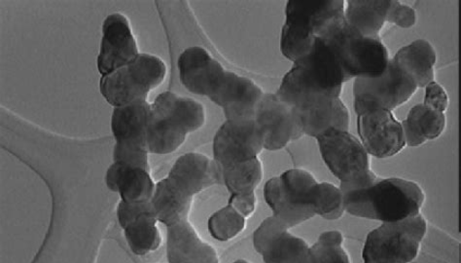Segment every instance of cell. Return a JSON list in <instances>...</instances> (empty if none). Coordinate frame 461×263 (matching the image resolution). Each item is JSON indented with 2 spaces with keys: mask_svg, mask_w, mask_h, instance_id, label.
<instances>
[{
  "mask_svg": "<svg viewBox=\"0 0 461 263\" xmlns=\"http://www.w3.org/2000/svg\"><path fill=\"white\" fill-rule=\"evenodd\" d=\"M221 172L223 185L230 195L256 194L263 177V167L259 159L226 167Z\"/></svg>",
  "mask_w": 461,
  "mask_h": 263,
  "instance_id": "4316f807",
  "label": "cell"
},
{
  "mask_svg": "<svg viewBox=\"0 0 461 263\" xmlns=\"http://www.w3.org/2000/svg\"><path fill=\"white\" fill-rule=\"evenodd\" d=\"M264 150V138L256 122H225L213 139V160L221 169L258 159Z\"/></svg>",
  "mask_w": 461,
  "mask_h": 263,
  "instance_id": "7c38bea8",
  "label": "cell"
},
{
  "mask_svg": "<svg viewBox=\"0 0 461 263\" xmlns=\"http://www.w3.org/2000/svg\"><path fill=\"white\" fill-rule=\"evenodd\" d=\"M228 205L232 206L244 218L251 216L258 205L256 194L249 195H232L229 198Z\"/></svg>",
  "mask_w": 461,
  "mask_h": 263,
  "instance_id": "8d00e7d4",
  "label": "cell"
},
{
  "mask_svg": "<svg viewBox=\"0 0 461 263\" xmlns=\"http://www.w3.org/2000/svg\"><path fill=\"white\" fill-rule=\"evenodd\" d=\"M233 263H249V261L245 260V259H239V260H236L235 262Z\"/></svg>",
  "mask_w": 461,
  "mask_h": 263,
  "instance_id": "f35d334b",
  "label": "cell"
},
{
  "mask_svg": "<svg viewBox=\"0 0 461 263\" xmlns=\"http://www.w3.org/2000/svg\"><path fill=\"white\" fill-rule=\"evenodd\" d=\"M357 131L363 147L374 158H392L406 147L402 125L393 112L375 109L358 114Z\"/></svg>",
  "mask_w": 461,
  "mask_h": 263,
  "instance_id": "5bb4252c",
  "label": "cell"
},
{
  "mask_svg": "<svg viewBox=\"0 0 461 263\" xmlns=\"http://www.w3.org/2000/svg\"><path fill=\"white\" fill-rule=\"evenodd\" d=\"M168 263H220L215 249L201 240L188 221L167 227Z\"/></svg>",
  "mask_w": 461,
  "mask_h": 263,
  "instance_id": "d6986e66",
  "label": "cell"
},
{
  "mask_svg": "<svg viewBox=\"0 0 461 263\" xmlns=\"http://www.w3.org/2000/svg\"><path fill=\"white\" fill-rule=\"evenodd\" d=\"M344 0H289L282 31L281 51L291 62L306 55L321 30L345 14Z\"/></svg>",
  "mask_w": 461,
  "mask_h": 263,
  "instance_id": "5b68a950",
  "label": "cell"
},
{
  "mask_svg": "<svg viewBox=\"0 0 461 263\" xmlns=\"http://www.w3.org/2000/svg\"><path fill=\"white\" fill-rule=\"evenodd\" d=\"M151 202L145 203H126L121 201L117 208V218L121 227L125 229L126 225L135 220L140 214L152 212Z\"/></svg>",
  "mask_w": 461,
  "mask_h": 263,
  "instance_id": "e575fe53",
  "label": "cell"
},
{
  "mask_svg": "<svg viewBox=\"0 0 461 263\" xmlns=\"http://www.w3.org/2000/svg\"><path fill=\"white\" fill-rule=\"evenodd\" d=\"M157 222L152 211L140 214L123 229L127 243L133 254L145 256L159 248L161 235Z\"/></svg>",
  "mask_w": 461,
  "mask_h": 263,
  "instance_id": "484cf974",
  "label": "cell"
},
{
  "mask_svg": "<svg viewBox=\"0 0 461 263\" xmlns=\"http://www.w3.org/2000/svg\"><path fill=\"white\" fill-rule=\"evenodd\" d=\"M179 78L192 94L210 100L222 86L227 70L199 46L187 48L178 58Z\"/></svg>",
  "mask_w": 461,
  "mask_h": 263,
  "instance_id": "2e32d148",
  "label": "cell"
},
{
  "mask_svg": "<svg viewBox=\"0 0 461 263\" xmlns=\"http://www.w3.org/2000/svg\"><path fill=\"white\" fill-rule=\"evenodd\" d=\"M428 230L420 214L397 222H384L371 231L364 246V263H410L420 252Z\"/></svg>",
  "mask_w": 461,
  "mask_h": 263,
  "instance_id": "ba28073f",
  "label": "cell"
},
{
  "mask_svg": "<svg viewBox=\"0 0 461 263\" xmlns=\"http://www.w3.org/2000/svg\"><path fill=\"white\" fill-rule=\"evenodd\" d=\"M417 89L414 80L392 59L382 76L355 79V111L357 115L375 109L393 112L408 102Z\"/></svg>",
  "mask_w": 461,
  "mask_h": 263,
  "instance_id": "30bf717a",
  "label": "cell"
},
{
  "mask_svg": "<svg viewBox=\"0 0 461 263\" xmlns=\"http://www.w3.org/2000/svg\"><path fill=\"white\" fill-rule=\"evenodd\" d=\"M349 80L331 47L317 38L312 50L294 63L276 94L284 102L301 93L341 97L344 83Z\"/></svg>",
  "mask_w": 461,
  "mask_h": 263,
  "instance_id": "3957f363",
  "label": "cell"
},
{
  "mask_svg": "<svg viewBox=\"0 0 461 263\" xmlns=\"http://www.w3.org/2000/svg\"><path fill=\"white\" fill-rule=\"evenodd\" d=\"M167 177L191 197L206 188L223 184L221 167L205 155L194 152L182 155Z\"/></svg>",
  "mask_w": 461,
  "mask_h": 263,
  "instance_id": "ac0fdd59",
  "label": "cell"
},
{
  "mask_svg": "<svg viewBox=\"0 0 461 263\" xmlns=\"http://www.w3.org/2000/svg\"><path fill=\"white\" fill-rule=\"evenodd\" d=\"M151 104L139 101L115 107L112 131L115 140L113 161L150 172L149 163L148 125Z\"/></svg>",
  "mask_w": 461,
  "mask_h": 263,
  "instance_id": "9c48e42d",
  "label": "cell"
},
{
  "mask_svg": "<svg viewBox=\"0 0 461 263\" xmlns=\"http://www.w3.org/2000/svg\"><path fill=\"white\" fill-rule=\"evenodd\" d=\"M256 122L264 138V150L276 151L305 136L294 106L277 97L264 94L258 107Z\"/></svg>",
  "mask_w": 461,
  "mask_h": 263,
  "instance_id": "4fadbf2b",
  "label": "cell"
},
{
  "mask_svg": "<svg viewBox=\"0 0 461 263\" xmlns=\"http://www.w3.org/2000/svg\"><path fill=\"white\" fill-rule=\"evenodd\" d=\"M345 210L358 218L397 222L419 216L424 196L421 187L399 177H377L362 187H339Z\"/></svg>",
  "mask_w": 461,
  "mask_h": 263,
  "instance_id": "6da1fadb",
  "label": "cell"
},
{
  "mask_svg": "<svg viewBox=\"0 0 461 263\" xmlns=\"http://www.w3.org/2000/svg\"><path fill=\"white\" fill-rule=\"evenodd\" d=\"M318 38L331 47L350 80L378 77L390 63V55L381 39L363 37L348 25L345 14L327 23Z\"/></svg>",
  "mask_w": 461,
  "mask_h": 263,
  "instance_id": "277c9868",
  "label": "cell"
},
{
  "mask_svg": "<svg viewBox=\"0 0 461 263\" xmlns=\"http://www.w3.org/2000/svg\"><path fill=\"white\" fill-rule=\"evenodd\" d=\"M285 103L294 106L305 135L317 139L330 130H349L350 115L341 97L301 93Z\"/></svg>",
  "mask_w": 461,
  "mask_h": 263,
  "instance_id": "8fae6325",
  "label": "cell"
},
{
  "mask_svg": "<svg viewBox=\"0 0 461 263\" xmlns=\"http://www.w3.org/2000/svg\"><path fill=\"white\" fill-rule=\"evenodd\" d=\"M298 263H312L311 247H310L309 253L304 258H303Z\"/></svg>",
  "mask_w": 461,
  "mask_h": 263,
  "instance_id": "74e56055",
  "label": "cell"
},
{
  "mask_svg": "<svg viewBox=\"0 0 461 263\" xmlns=\"http://www.w3.org/2000/svg\"><path fill=\"white\" fill-rule=\"evenodd\" d=\"M391 0H349L345 9L348 25L363 37L380 39Z\"/></svg>",
  "mask_w": 461,
  "mask_h": 263,
  "instance_id": "cb8c5ba5",
  "label": "cell"
},
{
  "mask_svg": "<svg viewBox=\"0 0 461 263\" xmlns=\"http://www.w3.org/2000/svg\"><path fill=\"white\" fill-rule=\"evenodd\" d=\"M385 22L394 23V25L402 29H410L416 25V11L409 5L397 2V0H391L390 7L386 12Z\"/></svg>",
  "mask_w": 461,
  "mask_h": 263,
  "instance_id": "836d02e7",
  "label": "cell"
},
{
  "mask_svg": "<svg viewBox=\"0 0 461 263\" xmlns=\"http://www.w3.org/2000/svg\"><path fill=\"white\" fill-rule=\"evenodd\" d=\"M423 104L434 112L445 113L448 106L447 94L438 83L432 81L426 87Z\"/></svg>",
  "mask_w": 461,
  "mask_h": 263,
  "instance_id": "d590c367",
  "label": "cell"
},
{
  "mask_svg": "<svg viewBox=\"0 0 461 263\" xmlns=\"http://www.w3.org/2000/svg\"><path fill=\"white\" fill-rule=\"evenodd\" d=\"M140 55L139 47L126 16L113 14L103 23L101 50L96 61L100 74L104 77L130 64Z\"/></svg>",
  "mask_w": 461,
  "mask_h": 263,
  "instance_id": "9a60e30c",
  "label": "cell"
},
{
  "mask_svg": "<svg viewBox=\"0 0 461 263\" xmlns=\"http://www.w3.org/2000/svg\"><path fill=\"white\" fill-rule=\"evenodd\" d=\"M166 75L167 67L161 58L140 53L127 66L103 77L100 90L105 101L115 109L148 101L150 91L162 85Z\"/></svg>",
  "mask_w": 461,
  "mask_h": 263,
  "instance_id": "8992f818",
  "label": "cell"
},
{
  "mask_svg": "<svg viewBox=\"0 0 461 263\" xmlns=\"http://www.w3.org/2000/svg\"><path fill=\"white\" fill-rule=\"evenodd\" d=\"M264 94L256 82L227 70L221 87L211 101L222 107L227 122L249 121L256 119Z\"/></svg>",
  "mask_w": 461,
  "mask_h": 263,
  "instance_id": "e0dca14e",
  "label": "cell"
},
{
  "mask_svg": "<svg viewBox=\"0 0 461 263\" xmlns=\"http://www.w3.org/2000/svg\"><path fill=\"white\" fill-rule=\"evenodd\" d=\"M193 197L176 187L167 177L155 186L151 206L158 222L167 227L188 221Z\"/></svg>",
  "mask_w": 461,
  "mask_h": 263,
  "instance_id": "7402d4cb",
  "label": "cell"
},
{
  "mask_svg": "<svg viewBox=\"0 0 461 263\" xmlns=\"http://www.w3.org/2000/svg\"><path fill=\"white\" fill-rule=\"evenodd\" d=\"M393 61L414 80L418 88H426L434 81L437 56L433 46L426 40L402 47Z\"/></svg>",
  "mask_w": 461,
  "mask_h": 263,
  "instance_id": "44dd1931",
  "label": "cell"
},
{
  "mask_svg": "<svg viewBox=\"0 0 461 263\" xmlns=\"http://www.w3.org/2000/svg\"><path fill=\"white\" fill-rule=\"evenodd\" d=\"M280 177L289 198L299 206L310 208L307 205L309 190L318 183L313 176L303 169H291Z\"/></svg>",
  "mask_w": 461,
  "mask_h": 263,
  "instance_id": "1f68e13d",
  "label": "cell"
},
{
  "mask_svg": "<svg viewBox=\"0 0 461 263\" xmlns=\"http://www.w3.org/2000/svg\"><path fill=\"white\" fill-rule=\"evenodd\" d=\"M322 159L341 182L339 187H362L377 175L371 170L370 155L348 131L330 130L317 138Z\"/></svg>",
  "mask_w": 461,
  "mask_h": 263,
  "instance_id": "52a82bcc",
  "label": "cell"
},
{
  "mask_svg": "<svg viewBox=\"0 0 461 263\" xmlns=\"http://www.w3.org/2000/svg\"><path fill=\"white\" fill-rule=\"evenodd\" d=\"M264 197L273 211V217L285 224L288 230L315 216L310 208L299 206L289 198L280 177H275L266 183Z\"/></svg>",
  "mask_w": 461,
  "mask_h": 263,
  "instance_id": "d4e9b609",
  "label": "cell"
},
{
  "mask_svg": "<svg viewBox=\"0 0 461 263\" xmlns=\"http://www.w3.org/2000/svg\"><path fill=\"white\" fill-rule=\"evenodd\" d=\"M343 244L341 232H323L318 242L311 247L312 263H350Z\"/></svg>",
  "mask_w": 461,
  "mask_h": 263,
  "instance_id": "4dcf8cb0",
  "label": "cell"
},
{
  "mask_svg": "<svg viewBox=\"0 0 461 263\" xmlns=\"http://www.w3.org/2000/svg\"><path fill=\"white\" fill-rule=\"evenodd\" d=\"M105 184L126 203L150 202L156 186L149 171L119 162L109 167Z\"/></svg>",
  "mask_w": 461,
  "mask_h": 263,
  "instance_id": "ffe728a7",
  "label": "cell"
},
{
  "mask_svg": "<svg viewBox=\"0 0 461 263\" xmlns=\"http://www.w3.org/2000/svg\"><path fill=\"white\" fill-rule=\"evenodd\" d=\"M205 112L199 102L173 92L158 95L151 104L148 125L149 153L168 154L178 150L187 135L201 129Z\"/></svg>",
  "mask_w": 461,
  "mask_h": 263,
  "instance_id": "7a4b0ae2",
  "label": "cell"
},
{
  "mask_svg": "<svg viewBox=\"0 0 461 263\" xmlns=\"http://www.w3.org/2000/svg\"><path fill=\"white\" fill-rule=\"evenodd\" d=\"M246 227V218L230 205L215 212L208 222L211 235L217 241L227 242Z\"/></svg>",
  "mask_w": 461,
  "mask_h": 263,
  "instance_id": "f546056e",
  "label": "cell"
},
{
  "mask_svg": "<svg viewBox=\"0 0 461 263\" xmlns=\"http://www.w3.org/2000/svg\"><path fill=\"white\" fill-rule=\"evenodd\" d=\"M289 231L287 227L274 217L267 218L262 222L256 232L253 233V246L257 252L261 254L264 248L281 232Z\"/></svg>",
  "mask_w": 461,
  "mask_h": 263,
  "instance_id": "d6a6232c",
  "label": "cell"
},
{
  "mask_svg": "<svg viewBox=\"0 0 461 263\" xmlns=\"http://www.w3.org/2000/svg\"><path fill=\"white\" fill-rule=\"evenodd\" d=\"M307 205L314 214L330 221L341 219L346 212L342 190L330 183H317L312 186Z\"/></svg>",
  "mask_w": 461,
  "mask_h": 263,
  "instance_id": "83f0119b",
  "label": "cell"
},
{
  "mask_svg": "<svg viewBox=\"0 0 461 263\" xmlns=\"http://www.w3.org/2000/svg\"><path fill=\"white\" fill-rule=\"evenodd\" d=\"M406 146L417 148L439 138L446 127L443 113L434 112L423 104L412 106L402 123Z\"/></svg>",
  "mask_w": 461,
  "mask_h": 263,
  "instance_id": "603a6c76",
  "label": "cell"
},
{
  "mask_svg": "<svg viewBox=\"0 0 461 263\" xmlns=\"http://www.w3.org/2000/svg\"><path fill=\"white\" fill-rule=\"evenodd\" d=\"M309 250L304 239L285 231L277 234L260 255L265 263H298Z\"/></svg>",
  "mask_w": 461,
  "mask_h": 263,
  "instance_id": "f1b7e54d",
  "label": "cell"
}]
</instances>
